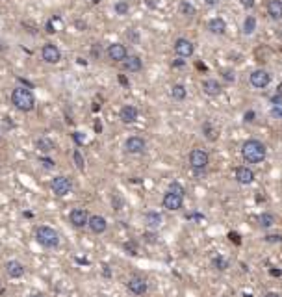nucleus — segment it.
Here are the masks:
<instances>
[{
  "label": "nucleus",
  "instance_id": "nucleus-18",
  "mask_svg": "<svg viewBox=\"0 0 282 297\" xmlns=\"http://www.w3.org/2000/svg\"><path fill=\"white\" fill-rule=\"evenodd\" d=\"M6 273L11 277V279H19V277L24 275V265L21 262H17V260H10L8 264H6Z\"/></svg>",
  "mask_w": 282,
  "mask_h": 297
},
{
  "label": "nucleus",
  "instance_id": "nucleus-37",
  "mask_svg": "<svg viewBox=\"0 0 282 297\" xmlns=\"http://www.w3.org/2000/svg\"><path fill=\"white\" fill-rule=\"evenodd\" d=\"M225 78H227V80H234V73L227 71V73H225Z\"/></svg>",
  "mask_w": 282,
  "mask_h": 297
},
{
  "label": "nucleus",
  "instance_id": "nucleus-4",
  "mask_svg": "<svg viewBox=\"0 0 282 297\" xmlns=\"http://www.w3.org/2000/svg\"><path fill=\"white\" fill-rule=\"evenodd\" d=\"M208 162H210L208 152L202 150V148H193V150L189 152V165H191V169H195V171L206 169Z\"/></svg>",
  "mask_w": 282,
  "mask_h": 297
},
{
  "label": "nucleus",
  "instance_id": "nucleus-13",
  "mask_svg": "<svg viewBox=\"0 0 282 297\" xmlns=\"http://www.w3.org/2000/svg\"><path fill=\"white\" fill-rule=\"evenodd\" d=\"M128 292H132L134 296H145L147 294V280L141 277H132L128 282H126Z\"/></svg>",
  "mask_w": 282,
  "mask_h": 297
},
{
  "label": "nucleus",
  "instance_id": "nucleus-39",
  "mask_svg": "<svg viewBox=\"0 0 282 297\" xmlns=\"http://www.w3.org/2000/svg\"><path fill=\"white\" fill-rule=\"evenodd\" d=\"M28 297H43L41 294H32V296H28Z\"/></svg>",
  "mask_w": 282,
  "mask_h": 297
},
{
  "label": "nucleus",
  "instance_id": "nucleus-8",
  "mask_svg": "<svg viewBox=\"0 0 282 297\" xmlns=\"http://www.w3.org/2000/svg\"><path fill=\"white\" fill-rule=\"evenodd\" d=\"M175 52H177V56H180V58H191L193 52H195V47H193V43L189 41V39L180 37V39L175 41Z\"/></svg>",
  "mask_w": 282,
  "mask_h": 297
},
{
  "label": "nucleus",
  "instance_id": "nucleus-34",
  "mask_svg": "<svg viewBox=\"0 0 282 297\" xmlns=\"http://www.w3.org/2000/svg\"><path fill=\"white\" fill-rule=\"evenodd\" d=\"M265 240H267V242H277V244H279V242H282V236L281 234H271V236H267V238H265Z\"/></svg>",
  "mask_w": 282,
  "mask_h": 297
},
{
  "label": "nucleus",
  "instance_id": "nucleus-32",
  "mask_svg": "<svg viewBox=\"0 0 282 297\" xmlns=\"http://www.w3.org/2000/svg\"><path fill=\"white\" fill-rule=\"evenodd\" d=\"M214 265H219V269H227V267H229V262L223 260V258H216V260H214Z\"/></svg>",
  "mask_w": 282,
  "mask_h": 297
},
{
  "label": "nucleus",
  "instance_id": "nucleus-21",
  "mask_svg": "<svg viewBox=\"0 0 282 297\" xmlns=\"http://www.w3.org/2000/svg\"><path fill=\"white\" fill-rule=\"evenodd\" d=\"M208 30L212 33H216V35H221V33H225V30H227V24H225V21L221 17H214L208 22Z\"/></svg>",
  "mask_w": 282,
  "mask_h": 297
},
{
  "label": "nucleus",
  "instance_id": "nucleus-30",
  "mask_svg": "<svg viewBox=\"0 0 282 297\" xmlns=\"http://www.w3.org/2000/svg\"><path fill=\"white\" fill-rule=\"evenodd\" d=\"M169 191H173V193H177V195H182V197H184V193H186L184 188H182L178 182H173V184L169 186Z\"/></svg>",
  "mask_w": 282,
  "mask_h": 297
},
{
  "label": "nucleus",
  "instance_id": "nucleus-2",
  "mask_svg": "<svg viewBox=\"0 0 282 297\" xmlns=\"http://www.w3.org/2000/svg\"><path fill=\"white\" fill-rule=\"evenodd\" d=\"M241 156L247 164H260L265 158V145L258 139H249L241 147Z\"/></svg>",
  "mask_w": 282,
  "mask_h": 297
},
{
  "label": "nucleus",
  "instance_id": "nucleus-20",
  "mask_svg": "<svg viewBox=\"0 0 282 297\" xmlns=\"http://www.w3.org/2000/svg\"><path fill=\"white\" fill-rule=\"evenodd\" d=\"M267 13L275 21L282 19V0H269L267 2Z\"/></svg>",
  "mask_w": 282,
  "mask_h": 297
},
{
  "label": "nucleus",
  "instance_id": "nucleus-15",
  "mask_svg": "<svg viewBox=\"0 0 282 297\" xmlns=\"http://www.w3.org/2000/svg\"><path fill=\"white\" fill-rule=\"evenodd\" d=\"M89 229H91V232L95 234H102L106 232V229H108V223L102 215H91L89 217Z\"/></svg>",
  "mask_w": 282,
  "mask_h": 297
},
{
  "label": "nucleus",
  "instance_id": "nucleus-24",
  "mask_svg": "<svg viewBox=\"0 0 282 297\" xmlns=\"http://www.w3.org/2000/svg\"><path fill=\"white\" fill-rule=\"evenodd\" d=\"M258 221H260V227L262 229H269V227H273L275 225V215L273 214H269V212H265V214H262L260 217H258Z\"/></svg>",
  "mask_w": 282,
  "mask_h": 297
},
{
  "label": "nucleus",
  "instance_id": "nucleus-26",
  "mask_svg": "<svg viewBox=\"0 0 282 297\" xmlns=\"http://www.w3.org/2000/svg\"><path fill=\"white\" fill-rule=\"evenodd\" d=\"M37 148H39L41 152H50L54 148V143L49 138H39L37 139Z\"/></svg>",
  "mask_w": 282,
  "mask_h": 297
},
{
  "label": "nucleus",
  "instance_id": "nucleus-38",
  "mask_svg": "<svg viewBox=\"0 0 282 297\" xmlns=\"http://www.w3.org/2000/svg\"><path fill=\"white\" fill-rule=\"evenodd\" d=\"M264 297H281V294H277V292H269V294H265Z\"/></svg>",
  "mask_w": 282,
  "mask_h": 297
},
{
  "label": "nucleus",
  "instance_id": "nucleus-6",
  "mask_svg": "<svg viewBox=\"0 0 282 297\" xmlns=\"http://www.w3.org/2000/svg\"><path fill=\"white\" fill-rule=\"evenodd\" d=\"M106 54H108V58L112 62H125L126 58H128V50H126L125 45H121V43H112L108 47Z\"/></svg>",
  "mask_w": 282,
  "mask_h": 297
},
{
  "label": "nucleus",
  "instance_id": "nucleus-27",
  "mask_svg": "<svg viewBox=\"0 0 282 297\" xmlns=\"http://www.w3.org/2000/svg\"><path fill=\"white\" fill-rule=\"evenodd\" d=\"M73 160H74V165L78 167L80 171H84V167H85V162H84V156H82V152L76 148L73 152Z\"/></svg>",
  "mask_w": 282,
  "mask_h": 297
},
{
  "label": "nucleus",
  "instance_id": "nucleus-1",
  "mask_svg": "<svg viewBox=\"0 0 282 297\" xmlns=\"http://www.w3.org/2000/svg\"><path fill=\"white\" fill-rule=\"evenodd\" d=\"M11 104L21 110V112H32L35 108V97L28 87H22L17 85L13 91H11Z\"/></svg>",
  "mask_w": 282,
  "mask_h": 297
},
{
  "label": "nucleus",
  "instance_id": "nucleus-29",
  "mask_svg": "<svg viewBox=\"0 0 282 297\" xmlns=\"http://www.w3.org/2000/svg\"><path fill=\"white\" fill-rule=\"evenodd\" d=\"M115 11H117V15H126L128 13V2H125V0L117 2L115 4Z\"/></svg>",
  "mask_w": 282,
  "mask_h": 297
},
{
  "label": "nucleus",
  "instance_id": "nucleus-41",
  "mask_svg": "<svg viewBox=\"0 0 282 297\" xmlns=\"http://www.w3.org/2000/svg\"><path fill=\"white\" fill-rule=\"evenodd\" d=\"M0 50H2V43H0Z\"/></svg>",
  "mask_w": 282,
  "mask_h": 297
},
{
  "label": "nucleus",
  "instance_id": "nucleus-23",
  "mask_svg": "<svg viewBox=\"0 0 282 297\" xmlns=\"http://www.w3.org/2000/svg\"><path fill=\"white\" fill-rule=\"evenodd\" d=\"M186 93H188V91H186V87L182 84H175L171 87V97H173L175 100H184V99H186Z\"/></svg>",
  "mask_w": 282,
  "mask_h": 297
},
{
  "label": "nucleus",
  "instance_id": "nucleus-3",
  "mask_svg": "<svg viewBox=\"0 0 282 297\" xmlns=\"http://www.w3.org/2000/svg\"><path fill=\"white\" fill-rule=\"evenodd\" d=\"M35 240H37V244L43 245V247L54 249V247L60 245V234L56 232L52 227L41 225V227H37V231H35Z\"/></svg>",
  "mask_w": 282,
  "mask_h": 297
},
{
  "label": "nucleus",
  "instance_id": "nucleus-16",
  "mask_svg": "<svg viewBox=\"0 0 282 297\" xmlns=\"http://www.w3.org/2000/svg\"><path fill=\"white\" fill-rule=\"evenodd\" d=\"M119 117H121V121L123 123H134L137 119V108L132 106V104H126V106L121 108V112H119Z\"/></svg>",
  "mask_w": 282,
  "mask_h": 297
},
{
  "label": "nucleus",
  "instance_id": "nucleus-10",
  "mask_svg": "<svg viewBox=\"0 0 282 297\" xmlns=\"http://www.w3.org/2000/svg\"><path fill=\"white\" fill-rule=\"evenodd\" d=\"M182 204H184V197H182V195H177V193H173V191H169V190H167V193L164 195V208H167L171 212L180 210Z\"/></svg>",
  "mask_w": 282,
  "mask_h": 297
},
{
  "label": "nucleus",
  "instance_id": "nucleus-28",
  "mask_svg": "<svg viewBox=\"0 0 282 297\" xmlns=\"http://www.w3.org/2000/svg\"><path fill=\"white\" fill-rule=\"evenodd\" d=\"M180 13L186 15V17H193V15H195V8H193L189 2H182V4H180Z\"/></svg>",
  "mask_w": 282,
  "mask_h": 297
},
{
  "label": "nucleus",
  "instance_id": "nucleus-36",
  "mask_svg": "<svg viewBox=\"0 0 282 297\" xmlns=\"http://www.w3.org/2000/svg\"><path fill=\"white\" fill-rule=\"evenodd\" d=\"M206 6H217L219 4V0H202Z\"/></svg>",
  "mask_w": 282,
  "mask_h": 297
},
{
  "label": "nucleus",
  "instance_id": "nucleus-11",
  "mask_svg": "<svg viewBox=\"0 0 282 297\" xmlns=\"http://www.w3.org/2000/svg\"><path fill=\"white\" fill-rule=\"evenodd\" d=\"M269 82H271V76H269L267 71L258 69V71H254V73L251 74V84H252V87H256V89H264V87H267Z\"/></svg>",
  "mask_w": 282,
  "mask_h": 297
},
{
  "label": "nucleus",
  "instance_id": "nucleus-19",
  "mask_svg": "<svg viewBox=\"0 0 282 297\" xmlns=\"http://www.w3.org/2000/svg\"><path fill=\"white\" fill-rule=\"evenodd\" d=\"M202 89H204L206 95L217 97L221 93V84L217 82V80H214V78H208V80L202 82Z\"/></svg>",
  "mask_w": 282,
  "mask_h": 297
},
{
  "label": "nucleus",
  "instance_id": "nucleus-35",
  "mask_svg": "<svg viewBox=\"0 0 282 297\" xmlns=\"http://www.w3.org/2000/svg\"><path fill=\"white\" fill-rule=\"evenodd\" d=\"M241 6L243 8H247V10H251V8H254V0H240Z\"/></svg>",
  "mask_w": 282,
  "mask_h": 297
},
{
  "label": "nucleus",
  "instance_id": "nucleus-31",
  "mask_svg": "<svg viewBox=\"0 0 282 297\" xmlns=\"http://www.w3.org/2000/svg\"><path fill=\"white\" fill-rule=\"evenodd\" d=\"M204 132H206V138H208V139H216V138H217L216 130L212 128V125H210V123H206V125H204Z\"/></svg>",
  "mask_w": 282,
  "mask_h": 297
},
{
  "label": "nucleus",
  "instance_id": "nucleus-5",
  "mask_svg": "<svg viewBox=\"0 0 282 297\" xmlns=\"http://www.w3.org/2000/svg\"><path fill=\"white\" fill-rule=\"evenodd\" d=\"M50 188H52L54 195H58V197H65V195L71 193L73 184H71V181H69L67 177H56V179H52Z\"/></svg>",
  "mask_w": 282,
  "mask_h": 297
},
{
  "label": "nucleus",
  "instance_id": "nucleus-17",
  "mask_svg": "<svg viewBox=\"0 0 282 297\" xmlns=\"http://www.w3.org/2000/svg\"><path fill=\"white\" fill-rule=\"evenodd\" d=\"M123 67H125L128 73H137L143 69V62L139 56H128L125 62H123Z\"/></svg>",
  "mask_w": 282,
  "mask_h": 297
},
{
  "label": "nucleus",
  "instance_id": "nucleus-7",
  "mask_svg": "<svg viewBox=\"0 0 282 297\" xmlns=\"http://www.w3.org/2000/svg\"><path fill=\"white\" fill-rule=\"evenodd\" d=\"M41 56L47 64H58V62L62 60V52H60V49H58L56 45H52V43H47V45L43 47Z\"/></svg>",
  "mask_w": 282,
  "mask_h": 297
},
{
  "label": "nucleus",
  "instance_id": "nucleus-9",
  "mask_svg": "<svg viewBox=\"0 0 282 297\" xmlns=\"http://www.w3.org/2000/svg\"><path fill=\"white\" fill-rule=\"evenodd\" d=\"M69 221L73 223V227H76V229H82L85 225H89V214L85 212L84 208H74L69 214Z\"/></svg>",
  "mask_w": 282,
  "mask_h": 297
},
{
  "label": "nucleus",
  "instance_id": "nucleus-25",
  "mask_svg": "<svg viewBox=\"0 0 282 297\" xmlns=\"http://www.w3.org/2000/svg\"><path fill=\"white\" fill-rule=\"evenodd\" d=\"M254 30H256V19H254L252 15H249V17L245 19V22H243V33L251 35Z\"/></svg>",
  "mask_w": 282,
  "mask_h": 297
},
{
  "label": "nucleus",
  "instance_id": "nucleus-40",
  "mask_svg": "<svg viewBox=\"0 0 282 297\" xmlns=\"http://www.w3.org/2000/svg\"><path fill=\"white\" fill-rule=\"evenodd\" d=\"M279 95H282V84H281V87H279Z\"/></svg>",
  "mask_w": 282,
  "mask_h": 297
},
{
  "label": "nucleus",
  "instance_id": "nucleus-12",
  "mask_svg": "<svg viewBox=\"0 0 282 297\" xmlns=\"http://www.w3.org/2000/svg\"><path fill=\"white\" fill-rule=\"evenodd\" d=\"M147 147L145 139L139 138V136H132V138H128L125 141V148L126 152H130V154H139V152H143Z\"/></svg>",
  "mask_w": 282,
  "mask_h": 297
},
{
  "label": "nucleus",
  "instance_id": "nucleus-22",
  "mask_svg": "<svg viewBox=\"0 0 282 297\" xmlns=\"http://www.w3.org/2000/svg\"><path fill=\"white\" fill-rule=\"evenodd\" d=\"M145 223L149 229H158L162 225V215L158 212H149L145 214Z\"/></svg>",
  "mask_w": 282,
  "mask_h": 297
},
{
  "label": "nucleus",
  "instance_id": "nucleus-33",
  "mask_svg": "<svg viewBox=\"0 0 282 297\" xmlns=\"http://www.w3.org/2000/svg\"><path fill=\"white\" fill-rule=\"evenodd\" d=\"M39 162H41V164L45 165V167H47V169H52V167H54V162L50 158H41Z\"/></svg>",
  "mask_w": 282,
  "mask_h": 297
},
{
  "label": "nucleus",
  "instance_id": "nucleus-14",
  "mask_svg": "<svg viewBox=\"0 0 282 297\" xmlns=\"http://www.w3.org/2000/svg\"><path fill=\"white\" fill-rule=\"evenodd\" d=\"M234 175H236V181L240 182V184H251V182L254 181V171H252L251 167H247V165L238 167Z\"/></svg>",
  "mask_w": 282,
  "mask_h": 297
}]
</instances>
